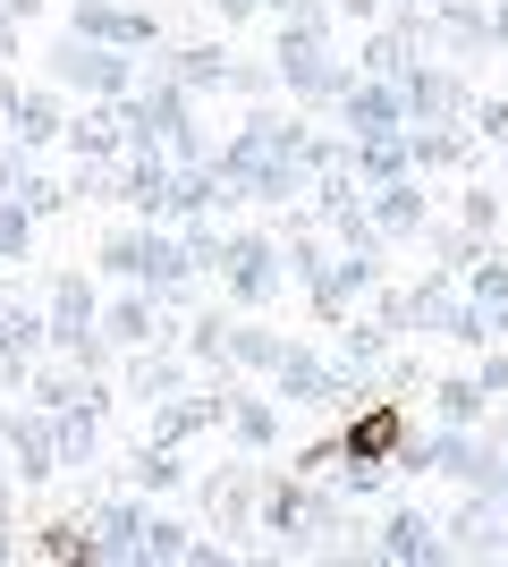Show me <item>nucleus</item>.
Here are the masks:
<instances>
[{"label":"nucleus","mask_w":508,"mask_h":567,"mask_svg":"<svg viewBox=\"0 0 508 567\" xmlns=\"http://www.w3.org/2000/svg\"><path fill=\"white\" fill-rule=\"evenodd\" d=\"M415 25L407 18H390V25H373V34H364V51H356V76H390V85H398V76L415 69Z\"/></svg>","instance_id":"21"},{"label":"nucleus","mask_w":508,"mask_h":567,"mask_svg":"<svg viewBox=\"0 0 508 567\" xmlns=\"http://www.w3.org/2000/svg\"><path fill=\"white\" fill-rule=\"evenodd\" d=\"M255 9H271V18H280V9H297V0H255Z\"/></svg>","instance_id":"54"},{"label":"nucleus","mask_w":508,"mask_h":567,"mask_svg":"<svg viewBox=\"0 0 508 567\" xmlns=\"http://www.w3.org/2000/svg\"><path fill=\"white\" fill-rule=\"evenodd\" d=\"M127 390H136V399H178V390H187V364L162 355V339H153V348H136V364H127Z\"/></svg>","instance_id":"29"},{"label":"nucleus","mask_w":508,"mask_h":567,"mask_svg":"<svg viewBox=\"0 0 508 567\" xmlns=\"http://www.w3.org/2000/svg\"><path fill=\"white\" fill-rule=\"evenodd\" d=\"M433 415H440V424H484V415H491L484 381H475V373H449V381H433Z\"/></svg>","instance_id":"31"},{"label":"nucleus","mask_w":508,"mask_h":567,"mask_svg":"<svg viewBox=\"0 0 508 567\" xmlns=\"http://www.w3.org/2000/svg\"><path fill=\"white\" fill-rule=\"evenodd\" d=\"M491 450L508 457V399H491Z\"/></svg>","instance_id":"48"},{"label":"nucleus","mask_w":508,"mask_h":567,"mask_svg":"<svg viewBox=\"0 0 508 567\" xmlns=\"http://www.w3.org/2000/svg\"><path fill=\"white\" fill-rule=\"evenodd\" d=\"M60 144H69L76 162H120V102H85V111H69V127H60Z\"/></svg>","instance_id":"17"},{"label":"nucleus","mask_w":508,"mask_h":567,"mask_svg":"<svg viewBox=\"0 0 508 567\" xmlns=\"http://www.w3.org/2000/svg\"><path fill=\"white\" fill-rule=\"evenodd\" d=\"M162 153H169L178 169H204V162L220 153V144H212V127H204V118H187V127H169V144H162Z\"/></svg>","instance_id":"38"},{"label":"nucleus","mask_w":508,"mask_h":567,"mask_svg":"<svg viewBox=\"0 0 508 567\" xmlns=\"http://www.w3.org/2000/svg\"><path fill=\"white\" fill-rule=\"evenodd\" d=\"M373 559H398V567H415V559H449V543H440V525L424 517V508H398V517L382 525Z\"/></svg>","instance_id":"20"},{"label":"nucleus","mask_w":508,"mask_h":567,"mask_svg":"<svg viewBox=\"0 0 508 567\" xmlns=\"http://www.w3.org/2000/svg\"><path fill=\"white\" fill-rule=\"evenodd\" d=\"M204 9H220V25H238L246 9H255V0H204Z\"/></svg>","instance_id":"50"},{"label":"nucleus","mask_w":508,"mask_h":567,"mask_svg":"<svg viewBox=\"0 0 508 567\" xmlns=\"http://www.w3.org/2000/svg\"><path fill=\"white\" fill-rule=\"evenodd\" d=\"M85 525H94L102 559H136V543H145V508H136V499H102Z\"/></svg>","instance_id":"23"},{"label":"nucleus","mask_w":508,"mask_h":567,"mask_svg":"<svg viewBox=\"0 0 508 567\" xmlns=\"http://www.w3.org/2000/svg\"><path fill=\"white\" fill-rule=\"evenodd\" d=\"M136 559H187V525H178V517H145V543H136Z\"/></svg>","instance_id":"41"},{"label":"nucleus","mask_w":508,"mask_h":567,"mask_svg":"<svg viewBox=\"0 0 508 567\" xmlns=\"http://www.w3.org/2000/svg\"><path fill=\"white\" fill-rule=\"evenodd\" d=\"M187 355L229 381V322H220V313H195V322H187Z\"/></svg>","instance_id":"35"},{"label":"nucleus","mask_w":508,"mask_h":567,"mask_svg":"<svg viewBox=\"0 0 508 567\" xmlns=\"http://www.w3.org/2000/svg\"><path fill=\"white\" fill-rule=\"evenodd\" d=\"M475 381H484V399H508V348H484V364H475Z\"/></svg>","instance_id":"44"},{"label":"nucleus","mask_w":508,"mask_h":567,"mask_svg":"<svg viewBox=\"0 0 508 567\" xmlns=\"http://www.w3.org/2000/svg\"><path fill=\"white\" fill-rule=\"evenodd\" d=\"M398 102H407V127H458L475 94H466L449 69H424V60H415V69L398 76Z\"/></svg>","instance_id":"14"},{"label":"nucleus","mask_w":508,"mask_h":567,"mask_svg":"<svg viewBox=\"0 0 508 567\" xmlns=\"http://www.w3.org/2000/svg\"><path fill=\"white\" fill-rule=\"evenodd\" d=\"M255 492H263L255 474H220L204 499H212V517H220V525H255Z\"/></svg>","instance_id":"33"},{"label":"nucleus","mask_w":508,"mask_h":567,"mask_svg":"<svg viewBox=\"0 0 508 567\" xmlns=\"http://www.w3.org/2000/svg\"><path fill=\"white\" fill-rule=\"evenodd\" d=\"M348 169L356 187H382V178H407V136H348Z\"/></svg>","instance_id":"24"},{"label":"nucleus","mask_w":508,"mask_h":567,"mask_svg":"<svg viewBox=\"0 0 508 567\" xmlns=\"http://www.w3.org/2000/svg\"><path fill=\"white\" fill-rule=\"evenodd\" d=\"M331 9H339V18H348V25H364V18H382V0H331Z\"/></svg>","instance_id":"47"},{"label":"nucleus","mask_w":508,"mask_h":567,"mask_svg":"<svg viewBox=\"0 0 508 567\" xmlns=\"http://www.w3.org/2000/svg\"><path fill=\"white\" fill-rule=\"evenodd\" d=\"M187 118H195V94L178 85V76L153 69V85L136 76V85L120 94V144H127V153H162L169 127H187Z\"/></svg>","instance_id":"3"},{"label":"nucleus","mask_w":508,"mask_h":567,"mask_svg":"<svg viewBox=\"0 0 508 567\" xmlns=\"http://www.w3.org/2000/svg\"><path fill=\"white\" fill-rule=\"evenodd\" d=\"M458 288H466V306L484 313L491 348H500V339H508V262H500V255H475V262L458 271Z\"/></svg>","instance_id":"18"},{"label":"nucleus","mask_w":508,"mask_h":567,"mask_svg":"<svg viewBox=\"0 0 508 567\" xmlns=\"http://www.w3.org/2000/svg\"><path fill=\"white\" fill-rule=\"evenodd\" d=\"M178 246H187V271H220V255H229V237L212 229V213H204V220H178Z\"/></svg>","instance_id":"36"},{"label":"nucleus","mask_w":508,"mask_h":567,"mask_svg":"<svg viewBox=\"0 0 508 567\" xmlns=\"http://www.w3.org/2000/svg\"><path fill=\"white\" fill-rule=\"evenodd\" d=\"M331 331H339V364H348V373H373V364L390 355V331L373 322V313H364V322L348 313V322H331Z\"/></svg>","instance_id":"30"},{"label":"nucleus","mask_w":508,"mask_h":567,"mask_svg":"<svg viewBox=\"0 0 508 567\" xmlns=\"http://www.w3.org/2000/svg\"><path fill=\"white\" fill-rule=\"evenodd\" d=\"M331 111H339L348 136H407V102H398L390 76H348V94H339Z\"/></svg>","instance_id":"12"},{"label":"nucleus","mask_w":508,"mask_h":567,"mask_svg":"<svg viewBox=\"0 0 508 567\" xmlns=\"http://www.w3.org/2000/svg\"><path fill=\"white\" fill-rule=\"evenodd\" d=\"M127 474H136V492H178V483H187V457H178V450H162V441H145Z\"/></svg>","instance_id":"32"},{"label":"nucleus","mask_w":508,"mask_h":567,"mask_svg":"<svg viewBox=\"0 0 508 567\" xmlns=\"http://www.w3.org/2000/svg\"><path fill=\"white\" fill-rule=\"evenodd\" d=\"M18 204H25L34 220H51V213H69L76 195H69V178H18Z\"/></svg>","instance_id":"39"},{"label":"nucleus","mask_w":508,"mask_h":567,"mask_svg":"<svg viewBox=\"0 0 508 567\" xmlns=\"http://www.w3.org/2000/svg\"><path fill=\"white\" fill-rule=\"evenodd\" d=\"M18 178H25V153H18V144H0V195H18Z\"/></svg>","instance_id":"45"},{"label":"nucleus","mask_w":508,"mask_h":567,"mask_svg":"<svg viewBox=\"0 0 508 567\" xmlns=\"http://www.w3.org/2000/svg\"><path fill=\"white\" fill-rule=\"evenodd\" d=\"M43 69L60 94H85V102H120L136 85V51H111V43H85V34H60L43 51Z\"/></svg>","instance_id":"2"},{"label":"nucleus","mask_w":508,"mask_h":567,"mask_svg":"<svg viewBox=\"0 0 508 567\" xmlns=\"http://www.w3.org/2000/svg\"><path fill=\"white\" fill-rule=\"evenodd\" d=\"M69 34L111 43V51H153V43H162L153 9H127V0H76V9H69Z\"/></svg>","instance_id":"11"},{"label":"nucleus","mask_w":508,"mask_h":567,"mask_svg":"<svg viewBox=\"0 0 508 567\" xmlns=\"http://www.w3.org/2000/svg\"><path fill=\"white\" fill-rule=\"evenodd\" d=\"M373 280H382V255L339 246V255H322V271L305 280V297H314L322 322H348V313H356V297H373Z\"/></svg>","instance_id":"8"},{"label":"nucleus","mask_w":508,"mask_h":567,"mask_svg":"<svg viewBox=\"0 0 508 567\" xmlns=\"http://www.w3.org/2000/svg\"><path fill=\"white\" fill-rule=\"evenodd\" d=\"M331 34H339L331 0H297V9H280V51H331Z\"/></svg>","instance_id":"26"},{"label":"nucleus","mask_w":508,"mask_h":567,"mask_svg":"<svg viewBox=\"0 0 508 567\" xmlns=\"http://www.w3.org/2000/svg\"><path fill=\"white\" fill-rule=\"evenodd\" d=\"M398 441H407V406L398 399H364L356 415H348V432H339L348 457H382V466L398 457Z\"/></svg>","instance_id":"16"},{"label":"nucleus","mask_w":508,"mask_h":567,"mask_svg":"<svg viewBox=\"0 0 508 567\" xmlns=\"http://www.w3.org/2000/svg\"><path fill=\"white\" fill-rule=\"evenodd\" d=\"M0 60H18V18L0 9Z\"/></svg>","instance_id":"49"},{"label":"nucleus","mask_w":508,"mask_h":567,"mask_svg":"<svg viewBox=\"0 0 508 567\" xmlns=\"http://www.w3.org/2000/svg\"><path fill=\"white\" fill-rule=\"evenodd\" d=\"M255 517L280 543H314V534H339V492H314L305 474H271L255 492Z\"/></svg>","instance_id":"4"},{"label":"nucleus","mask_w":508,"mask_h":567,"mask_svg":"<svg viewBox=\"0 0 508 567\" xmlns=\"http://www.w3.org/2000/svg\"><path fill=\"white\" fill-rule=\"evenodd\" d=\"M271 381H280V399L289 406H339L348 390H356V373L339 364V355H314V348H280V364H271Z\"/></svg>","instance_id":"7"},{"label":"nucleus","mask_w":508,"mask_h":567,"mask_svg":"<svg viewBox=\"0 0 508 567\" xmlns=\"http://www.w3.org/2000/svg\"><path fill=\"white\" fill-rule=\"evenodd\" d=\"M458 229L491 246V237H500V195H491V187H466V195H458Z\"/></svg>","instance_id":"37"},{"label":"nucleus","mask_w":508,"mask_h":567,"mask_svg":"<svg viewBox=\"0 0 508 567\" xmlns=\"http://www.w3.org/2000/svg\"><path fill=\"white\" fill-rule=\"evenodd\" d=\"M162 76H178L187 94H212V85H229V51L220 43H187V51H169Z\"/></svg>","instance_id":"27"},{"label":"nucleus","mask_w":508,"mask_h":567,"mask_svg":"<svg viewBox=\"0 0 508 567\" xmlns=\"http://www.w3.org/2000/svg\"><path fill=\"white\" fill-rule=\"evenodd\" d=\"M25 237H34V213L18 195H0V262H25Z\"/></svg>","instance_id":"40"},{"label":"nucleus","mask_w":508,"mask_h":567,"mask_svg":"<svg viewBox=\"0 0 508 567\" xmlns=\"http://www.w3.org/2000/svg\"><path fill=\"white\" fill-rule=\"evenodd\" d=\"M220 288H229V306H238V313L271 306V297L289 288L280 237H271V229H238V237H229V255H220Z\"/></svg>","instance_id":"5"},{"label":"nucleus","mask_w":508,"mask_h":567,"mask_svg":"<svg viewBox=\"0 0 508 567\" xmlns=\"http://www.w3.org/2000/svg\"><path fill=\"white\" fill-rule=\"evenodd\" d=\"M34 550H43V559H102V550H94V525H85V517H51Z\"/></svg>","instance_id":"34"},{"label":"nucleus","mask_w":508,"mask_h":567,"mask_svg":"<svg viewBox=\"0 0 508 567\" xmlns=\"http://www.w3.org/2000/svg\"><path fill=\"white\" fill-rule=\"evenodd\" d=\"M169 178H178L169 153H120L111 162V204H127L136 220H169Z\"/></svg>","instance_id":"10"},{"label":"nucleus","mask_w":508,"mask_h":567,"mask_svg":"<svg viewBox=\"0 0 508 567\" xmlns=\"http://www.w3.org/2000/svg\"><path fill=\"white\" fill-rule=\"evenodd\" d=\"M484 43L508 51V0H491V9H484Z\"/></svg>","instance_id":"46"},{"label":"nucleus","mask_w":508,"mask_h":567,"mask_svg":"<svg viewBox=\"0 0 508 567\" xmlns=\"http://www.w3.org/2000/svg\"><path fill=\"white\" fill-rule=\"evenodd\" d=\"M271 76H280L305 111H331V102L348 94V76H356V69H348L339 51H271Z\"/></svg>","instance_id":"13"},{"label":"nucleus","mask_w":508,"mask_h":567,"mask_svg":"<svg viewBox=\"0 0 508 567\" xmlns=\"http://www.w3.org/2000/svg\"><path fill=\"white\" fill-rule=\"evenodd\" d=\"M491 508H500V517H508V466H500V483H491Z\"/></svg>","instance_id":"53"},{"label":"nucleus","mask_w":508,"mask_h":567,"mask_svg":"<svg viewBox=\"0 0 508 567\" xmlns=\"http://www.w3.org/2000/svg\"><path fill=\"white\" fill-rule=\"evenodd\" d=\"M0 457H9L18 483H51V474H60V441H51L43 406H9V415H0Z\"/></svg>","instance_id":"9"},{"label":"nucleus","mask_w":508,"mask_h":567,"mask_svg":"<svg viewBox=\"0 0 508 567\" xmlns=\"http://www.w3.org/2000/svg\"><path fill=\"white\" fill-rule=\"evenodd\" d=\"M0 118H9V144H18V153H43V144H60V127H69V102H60V85L0 76Z\"/></svg>","instance_id":"6"},{"label":"nucleus","mask_w":508,"mask_h":567,"mask_svg":"<svg viewBox=\"0 0 508 567\" xmlns=\"http://www.w3.org/2000/svg\"><path fill=\"white\" fill-rule=\"evenodd\" d=\"M220 204H238V195L220 187V169H212V162L169 178V220H204V213H220Z\"/></svg>","instance_id":"25"},{"label":"nucleus","mask_w":508,"mask_h":567,"mask_svg":"<svg viewBox=\"0 0 508 567\" xmlns=\"http://www.w3.org/2000/svg\"><path fill=\"white\" fill-rule=\"evenodd\" d=\"M280 348H289V339L271 331V322H229V381H238V373H271Z\"/></svg>","instance_id":"28"},{"label":"nucleus","mask_w":508,"mask_h":567,"mask_svg":"<svg viewBox=\"0 0 508 567\" xmlns=\"http://www.w3.org/2000/svg\"><path fill=\"white\" fill-rule=\"evenodd\" d=\"M466 136H484V144H500V153H508V102L500 94L466 102Z\"/></svg>","instance_id":"42"},{"label":"nucleus","mask_w":508,"mask_h":567,"mask_svg":"<svg viewBox=\"0 0 508 567\" xmlns=\"http://www.w3.org/2000/svg\"><path fill=\"white\" fill-rule=\"evenodd\" d=\"M364 213H373V229L382 237H424V220H433V195H424V178H382V187H364Z\"/></svg>","instance_id":"15"},{"label":"nucleus","mask_w":508,"mask_h":567,"mask_svg":"<svg viewBox=\"0 0 508 567\" xmlns=\"http://www.w3.org/2000/svg\"><path fill=\"white\" fill-rule=\"evenodd\" d=\"M102 339H111V348H153V339H162V297H153V288H127L120 306H102Z\"/></svg>","instance_id":"19"},{"label":"nucleus","mask_w":508,"mask_h":567,"mask_svg":"<svg viewBox=\"0 0 508 567\" xmlns=\"http://www.w3.org/2000/svg\"><path fill=\"white\" fill-rule=\"evenodd\" d=\"M305 136H314V118H280V111H255L238 127V136L212 153V169H220V187L238 195V204H297V195L314 187L305 178Z\"/></svg>","instance_id":"1"},{"label":"nucleus","mask_w":508,"mask_h":567,"mask_svg":"<svg viewBox=\"0 0 508 567\" xmlns=\"http://www.w3.org/2000/svg\"><path fill=\"white\" fill-rule=\"evenodd\" d=\"M271 85H280V76H271L263 60H246V69H238V60H229V94H246V102H263Z\"/></svg>","instance_id":"43"},{"label":"nucleus","mask_w":508,"mask_h":567,"mask_svg":"<svg viewBox=\"0 0 508 567\" xmlns=\"http://www.w3.org/2000/svg\"><path fill=\"white\" fill-rule=\"evenodd\" d=\"M0 534H9V457H0Z\"/></svg>","instance_id":"51"},{"label":"nucleus","mask_w":508,"mask_h":567,"mask_svg":"<svg viewBox=\"0 0 508 567\" xmlns=\"http://www.w3.org/2000/svg\"><path fill=\"white\" fill-rule=\"evenodd\" d=\"M229 432H238V450H246V457H271V450H280V406L229 381Z\"/></svg>","instance_id":"22"},{"label":"nucleus","mask_w":508,"mask_h":567,"mask_svg":"<svg viewBox=\"0 0 508 567\" xmlns=\"http://www.w3.org/2000/svg\"><path fill=\"white\" fill-rule=\"evenodd\" d=\"M0 9H9V18L25 25V18H34V9H43V0H0Z\"/></svg>","instance_id":"52"}]
</instances>
